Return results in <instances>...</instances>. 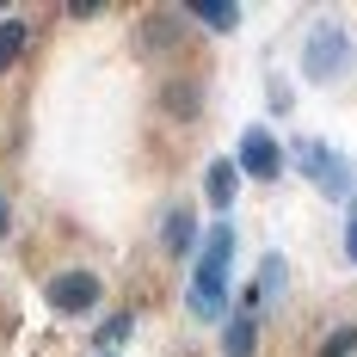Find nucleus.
Returning <instances> with one entry per match:
<instances>
[{
  "label": "nucleus",
  "instance_id": "nucleus-4",
  "mask_svg": "<svg viewBox=\"0 0 357 357\" xmlns=\"http://www.w3.org/2000/svg\"><path fill=\"white\" fill-rule=\"evenodd\" d=\"M43 296H50L56 314H93V308H99V278H93V271H56V278L43 284Z\"/></svg>",
  "mask_w": 357,
  "mask_h": 357
},
{
  "label": "nucleus",
  "instance_id": "nucleus-12",
  "mask_svg": "<svg viewBox=\"0 0 357 357\" xmlns=\"http://www.w3.org/2000/svg\"><path fill=\"white\" fill-rule=\"evenodd\" d=\"M259 296H284V259H278V252L259 265Z\"/></svg>",
  "mask_w": 357,
  "mask_h": 357
},
{
  "label": "nucleus",
  "instance_id": "nucleus-5",
  "mask_svg": "<svg viewBox=\"0 0 357 357\" xmlns=\"http://www.w3.org/2000/svg\"><path fill=\"white\" fill-rule=\"evenodd\" d=\"M234 167H241L247 178H278V173H284V154H278V142H271L265 130H247V136H241V160H234Z\"/></svg>",
  "mask_w": 357,
  "mask_h": 357
},
{
  "label": "nucleus",
  "instance_id": "nucleus-13",
  "mask_svg": "<svg viewBox=\"0 0 357 357\" xmlns=\"http://www.w3.org/2000/svg\"><path fill=\"white\" fill-rule=\"evenodd\" d=\"M130 326H136V314H123V308H117V314L99 326V345H123V339H130Z\"/></svg>",
  "mask_w": 357,
  "mask_h": 357
},
{
  "label": "nucleus",
  "instance_id": "nucleus-10",
  "mask_svg": "<svg viewBox=\"0 0 357 357\" xmlns=\"http://www.w3.org/2000/svg\"><path fill=\"white\" fill-rule=\"evenodd\" d=\"M197 25H210V31H234V25H241V6H222V0H204V6H197Z\"/></svg>",
  "mask_w": 357,
  "mask_h": 357
},
{
  "label": "nucleus",
  "instance_id": "nucleus-8",
  "mask_svg": "<svg viewBox=\"0 0 357 357\" xmlns=\"http://www.w3.org/2000/svg\"><path fill=\"white\" fill-rule=\"evenodd\" d=\"M160 234H167V252H178V259H185V252L204 241V234H197V215H191V210H167V228H160Z\"/></svg>",
  "mask_w": 357,
  "mask_h": 357
},
{
  "label": "nucleus",
  "instance_id": "nucleus-9",
  "mask_svg": "<svg viewBox=\"0 0 357 357\" xmlns=\"http://www.w3.org/2000/svg\"><path fill=\"white\" fill-rule=\"evenodd\" d=\"M25 43H31V31H25L19 19H0V68H13V62L25 56Z\"/></svg>",
  "mask_w": 357,
  "mask_h": 357
},
{
  "label": "nucleus",
  "instance_id": "nucleus-14",
  "mask_svg": "<svg viewBox=\"0 0 357 357\" xmlns=\"http://www.w3.org/2000/svg\"><path fill=\"white\" fill-rule=\"evenodd\" d=\"M345 252H351V265H357V204H351V228H345Z\"/></svg>",
  "mask_w": 357,
  "mask_h": 357
},
{
  "label": "nucleus",
  "instance_id": "nucleus-11",
  "mask_svg": "<svg viewBox=\"0 0 357 357\" xmlns=\"http://www.w3.org/2000/svg\"><path fill=\"white\" fill-rule=\"evenodd\" d=\"M314 357H357V326H333L326 333V345Z\"/></svg>",
  "mask_w": 357,
  "mask_h": 357
},
{
  "label": "nucleus",
  "instance_id": "nucleus-6",
  "mask_svg": "<svg viewBox=\"0 0 357 357\" xmlns=\"http://www.w3.org/2000/svg\"><path fill=\"white\" fill-rule=\"evenodd\" d=\"M234 191H241V167H234V160H215L210 173H204V197H210L215 210H228Z\"/></svg>",
  "mask_w": 357,
  "mask_h": 357
},
{
  "label": "nucleus",
  "instance_id": "nucleus-15",
  "mask_svg": "<svg viewBox=\"0 0 357 357\" xmlns=\"http://www.w3.org/2000/svg\"><path fill=\"white\" fill-rule=\"evenodd\" d=\"M6 228H13V204L0 197V234H6Z\"/></svg>",
  "mask_w": 357,
  "mask_h": 357
},
{
  "label": "nucleus",
  "instance_id": "nucleus-3",
  "mask_svg": "<svg viewBox=\"0 0 357 357\" xmlns=\"http://www.w3.org/2000/svg\"><path fill=\"white\" fill-rule=\"evenodd\" d=\"M296 167L314 178L326 197H339V204H345V191H351V167H345L326 142H296Z\"/></svg>",
  "mask_w": 357,
  "mask_h": 357
},
{
  "label": "nucleus",
  "instance_id": "nucleus-7",
  "mask_svg": "<svg viewBox=\"0 0 357 357\" xmlns=\"http://www.w3.org/2000/svg\"><path fill=\"white\" fill-rule=\"evenodd\" d=\"M259 351V321H252L247 308L228 321V333H222V357H252Z\"/></svg>",
  "mask_w": 357,
  "mask_h": 357
},
{
  "label": "nucleus",
  "instance_id": "nucleus-2",
  "mask_svg": "<svg viewBox=\"0 0 357 357\" xmlns=\"http://www.w3.org/2000/svg\"><path fill=\"white\" fill-rule=\"evenodd\" d=\"M351 68V37L339 31V25H321V31L308 37V50H302V74L308 80H339V74Z\"/></svg>",
  "mask_w": 357,
  "mask_h": 357
},
{
  "label": "nucleus",
  "instance_id": "nucleus-1",
  "mask_svg": "<svg viewBox=\"0 0 357 357\" xmlns=\"http://www.w3.org/2000/svg\"><path fill=\"white\" fill-rule=\"evenodd\" d=\"M228 271H234V228L215 222L204 234V247H197V271H191V296H185L197 321H222V308H228Z\"/></svg>",
  "mask_w": 357,
  "mask_h": 357
}]
</instances>
